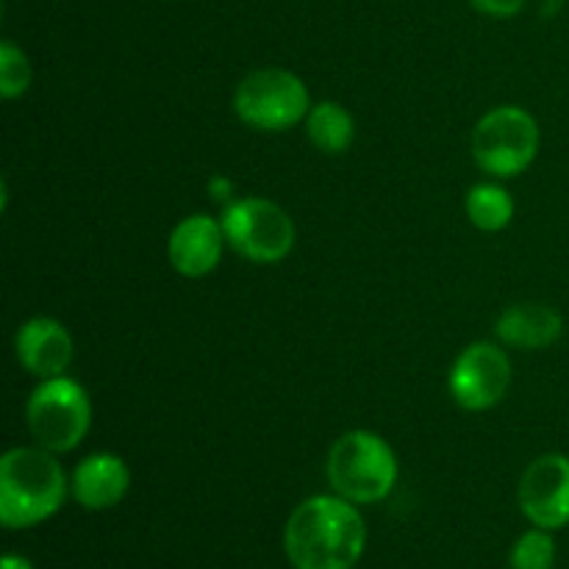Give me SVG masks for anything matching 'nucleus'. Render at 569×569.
Segmentation results:
<instances>
[{"label": "nucleus", "mask_w": 569, "mask_h": 569, "mask_svg": "<svg viewBox=\"0 0 569 569\" xmlns=\"http://www.w3.org/2000/svg\"><path fill=\"white\" fill-rule=\"evenodd\" d=\"M500 342L517 350H545L565 333V317L548 303H515L495 326Z\"/></svg>", "instance_id": "nucleus-13"}, {"label": "nucleus", "mask_w": 569, "mask_h": 569, "mask_svg": "<svg viewBox=\"0 0 569 569\" xmlns=\"http://www.w3.org/2000/svg\"><path fill=\"white\" fill-rule=\"evenodd\" d=\"M511 569H553L556 567V539L553 531L531 528L515 542L509 556Z\"/></svg>", "instance_id": "nucleus-16"}, {"label": "nucleus", "mask_w": 569, "mask_h": 569, "mask_svg": "<svg viewBox=\"0 0 569 569\" xmlns=\"http://www.w3.org/2000/svg\"><path fill=\"white\" fill-rule=\"evenodd\" d=\"M26 422L39 448L56 456L70 453L92 428V400L72 378H44L28 398Z\"/></svg>", "instance_id": "nucleus-4"}, {"label": "nucleus", "mask_w": 569, "mask_h": 569, "mask_svg": "<svg viewBox=\"0 0 569 569\" xmlns=\"http://www.w3.org/2000/svg\"><path fill=\"white\" fill-rule=\"evenodd\" d=\"M528 0H470V6L481 14L495 17V20H509L526 9Z\"/></svg>", "instance_id": "nucleus-18"}, {"label": "nucleus", "mask_w": 569, "mask_h": 569, "mask_svg": "<svg viewBox=\"0 0 569 569\" xmlns=\"http://www.w3.org/2000/svg\"><path fill=\"white\" fill-rule=\"evenodd\" d=\"M306 137L320 153L339 156L353 144L356 120L342 103L322 100V103L311 106L309 117H306Z\"/></svg>", "instance_id": "nucleus-14"}, {"label": "nucleus", "mask_w": 569, "mask_h": 569, "mask_svg": "<svg viewBox=\"0 0 569 569\" xmlns=\"http://www.w3.org/2000/svg\"><path fill=\"white\" fill-rule=\"evenodd\" d=\"M398 456L378 433L356 428L331 445L326 459V478L333 495L356 506L381 503L398 483Z\"/></svg>", "instance_id": "nucleus-3"}, {"label": "nucleus", "mask_w": 569, "mask_h": 569, "mask_svg": "<svg viewBox=\"0 0 569 569\" xmlns=\"http://www.w3.org/2000/svg\"><path fill=\"white\" fill-rule=\"evenodd\" d=\"M0 569H33V565L26 559V556L6 553L3 561H0Z\"/></svg>", "instance_id": "nucleus-20"}, {"label": "nucleus", "mask_w": 569, "mask_h": 569, "mask_svg": "<svg viewBox=\"0 0 569 569\" xmlns=\"http://www.w3.org/2000/svg\"><path fill=\"white\" fill-rule=\"evenodd\" d=\"M17 361L37 378L64 376L67 367L72 365L76 345H72L70 331L53 317H31L17 328L14 337Z\"/></svg>", "instance_id": "nucleus-11"}, {"label": "nucleus", "mask_w": 569, "mask_h": 569, "mask_svg": "<svg viewBox=\"0 0 569 569\" xmlns=\"http://www.w3.org/2000/svg\"><path fill=\"white\" fill-rule=\"evenodd\" d=\"M226 231L217 217L189 214L178 222L167 239V259L183 278H206L222 261Z\"/></svg>", "instance_id": "nucleus-10"}, {"label": "nucleus", "mask_w": 569, "mask_h": 569, "mask_svg": "<svg viewBox=\"0 0 569 569\" xmlns=\"http://www.w3.org/2000/svg\"><path fill=\"white\" fill-rule=\"evenodd\" d=\"M365 548V517L339 495L306 498L283 526V553L295 569H353Z\"/></svg>", "instance_id": "nucleus-1"}, {"label": "nucleus", "mask_w": 569, "mask_h": 569, "mask_svg": "<svg viewBox=\"0 0 569 569\" xmlns=\"http://www.w3.org/2000/svg\"><path fill=\"white\" fill-rule=\"evenodd\" d=\"M209 198L214 200V203L220 206H228L233 203V194H237V187H233V181L228 176H222V172H214V176L209 178Z\"/></svg>", "instance_id": "nucleus-19"}, {"label": "nucleus", "mask_w": 569, "mask_h": 569, "mask_svg": "<svg viewBox=\"0 0 569 569\" xmlns=\"http://www.w3.org/2000/svg\"><path fill=\"white\" fill-rule=\"evenodd\" d=\"M511 387V359L492 342H472L450 367L448 389L465 411H487L506 398Z\"/></svg>", "instance_id": "nucleus-8"}, {"label": "nucleus", "mask_w": 569, "mask_h": 569, "mask_svg": "<svg viewBox=\"0 0 569 569\" xmlns=\"http://www.w3.org/2000/svg\"><path fill=\"white\" fill-rule=\"evenodd\" d=\"M520 509L533 528L561 531L569 526V456L545 453L520 478Z\"/></svg>", "instance_id": "nucleus-9"}, {"label": "nucleus", "mask_w": 569, "mask_h": 569, "mask_svg": "<svg viewBox=\"0 0 569 569\" xmlns=\"http://www.w3.org/2000/svg\"><path fill=\"white\" fill-rule=\"evenodd\" d=\"M539 122L520 106H498L472 128V159L487 176L517 178L539 156Z\"/></svg>", "instance_id": "nucleus-5"}, {"label": "nucleus", "mask_w": 569, "mask_h": 569, "mask_svg": "<svg viewBox=\"0 0 569 569\" xmlns=\"http://www.w3.org/2000/svg\"><path fill=\"white\" fill-rule=\"evenodd\" d=\"M233 111L253 131L281 133L298 122H306L311 111V94L300 76L283 67H267L239 81L233 92Z\"/></svg>", "instance_id": "nucleus-6"}, {"label": "nucleus", "mask_w": 569, "mask_h": 569, "mask_svg": "<svg viewBox=\"0 0 569 569\" xmlns=\"http://www.w3.org/2000/svg\"><path fill=\"white\" fill-rule=\"evenodd\" d=\"M31 61H28L26 50L17 48L14 42L3 39L0 42V94L6 100L20 98L31 87Z\"/></svg>", "instance_id": "nucleus-17"}, {"label": "nucleus", "mask_w": 569, "mask_h": 569, "mask_svg": "<svg viewBox=\"0 0 569 569\" xmlns=\"http://www.w3.org/2000/svg\"><path fill=\"white\" fill-rule=\"evenodd\" d=\"M131 489V470L117 453H92L76 465L70 492L87 511H109L126 500Z\"/></svg>", "instance_id": "nucleus-12"}, {"label": "nucleus", "mask_w": 569, "mask_h": 569, "mask_svg": "<svg viewBox=\"0 0 569 569\" xmlns=\"http://www.w3.org/2000/svg\"><path fill=\"white\" fill-rule=\"evenodd\" d=\"M226 242L253 264H278L295 248V222L267 198H239L222 209Z\"/></svg>", "instance_id": "nucleus-7"}, {"label": "nucleus", "mask_w": 569, "mask_h": 569, "mask_svg": "<svg viewBox=\"0 0 569 569\" xmlns=\"http://www.w3.org/2000/svg\"><path fill=\"white\" fill-rule=\"evenodd\" d=\"M67 500V476L56 453L39 448H11L0 459V522L26 531L50 520Z\"/></svg>", "instance_id": "nucleus-2"}, {"label": "nucleus", "mask_w": 569, "mask_h": 569, "mask_svg": "<svg viewBox=\"0 0 569 569\" xmlns=\"http://www.w3.org/2000/svg\"><path fill=\"white\" fill-rule=\"evenodd\" d=\"M465 206L467 217H470V222L478 231L498 233L509 228L511 220H515V200L498 183H476L467 192Z\"/></svg>", "instance_id": "nucleus-15"}]
</instances>
